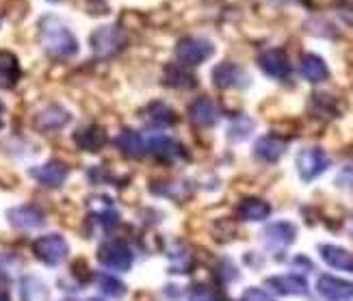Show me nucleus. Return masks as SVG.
Wrapping results in <instances>:
<instances>
[{
    "label": "nucleus",
    "instance_id": "f257e3e1",
    "mask_svg": "<svg viewBox=\"0 0 353 301\" xmlns=\"http://www.w3.org/2000/svg\"><path fill=\"white\" fill-rule=\"evenodd\" d=\"M39 37L46 52H50L52 56H72L79 52V41L70 28L54 16H46L39 22Z\"/></svg>",
    "mask_w": 353,
    "mask_h": 301
},
{
    "label": "nucleus",
    "instance_id": "f03ea898",
    "mask_svg": "<svg viewBox=\"0 0 353 301\" xmlns=\"http://www.w3.org/2000/svg\"><path fill=\"white\" fill-rule=\"evenodd\" d=\"M214 52V46L206 37H184L180 39L176 54L184 65H199Z\"/></svg>",
    "mask_w": 353,
    "mask_h": 301
},
{
    "label": "nucleus",
    "instance_id": "7ed1b4c3",
    "mask_svg": "<svg viewBox=\"0 0 353 301\" xmlns=\"http://www.w3.org/2000/svg\"><path fill=\"white\" fill-rule=\"evenodd\" d=\"M327 167H330V156L319 147H305L297 156V169L305 183L319 178Z\"/></svg>",
    "mask_w": 353,
    "mask_h": 301
},
{
    "label": "nucleus",
    "instance_id": "20e7f679",
    "mask_svg": "<svg viewBox=\"0 0 353 301\" xmlns=\"http://www.w3.org/2000/svg\"><path fill=\"white\" fill-rule=\"evenodd\" d=\"M91 46L98 56H111L126 46V35L117 26H102L91 37Z\"/></svg>",
    "mask_w": 353,
    "mask_h": 301
},
{
    "label": "nucleus",
    "instance_id": "39448f33",
    "mask_svg": "<svg viewBox=\"0 0 353 301\" xmlns=\"http://www.w3.org/2000/svg\"><path fill=\"white\" fill-rule=\"evenodd\" d=\"M33 247H35L37 258L50 267L63 262V258L68 256V243H65V238L59 234H48V236L37 238Z\"/></svg>",
    "mask_w": 353,
    "mask_h": 301
},
{
    "label": "nucleus",
    "instance_id": "423d86ee",
    "mask_svg": "<svg viewBox=\"0 0 353 301\" xmlns=\"http://www.w3.org/2000/svg\"><path fill=\"white\" fill-rule=\"evenodd\" d=\"M98 260L104 267L126 271L132 264V251L121 240H106V243L98 247Z\"/></svg>",
    "mask_w": 353,
    "mask_h": 301
},
{
    "label": "nucleus",
    "instance_id": "0eeeda50",
    "mask_svg": "<svg viewBox=\"0 0 353 301\" xmlns=\"http://www.w3.org/2000/svg\"><path fill=\"white\" fill-rule=\"evenodd\" d=\"M316 291L321 297H325L330 301H349L353 299V282L334 276H321L316 282Z\"/></svg>",
    "mask_w": 353,
    "mask_h": 301
},
{
    "label": "nucleus",
    "instance_id": "6e6552de",
    "mask_svg": "<svg viewBox=\"0 0 353 301\" xmlns=\"http://www.w3.org/2000/svg\"><path fill=\"white\" fill-rule=\"evenodd\" d=\"M258 65L263 68L265 74H269L271 79H278V81H284L288 79L290 74V61L284 50H265L263 54L258 56Z\"/></svg>",
    "mask_w": 353,
    "mask_h": 301
},
{
    "label": "nucleus",
    "instance_id": "1a4fd4ad",
    "mask_svg": "<svg viewBox=\"0 0 353 301\" xmlns=\"http://www.w3.org/2000/svg\"><path fill=\"white\" fill-rule=\"evenodd\" d=\"M297 236V230L293 223L288 221H278L271 223L269 228H265L263 232V240L269 249H284L286 245H290Z\"/></svg>",
    "mask_w": 353,
    "mask_h": 301
},
{
    "label": "nucleus",
    "instance_id": "9d476101",
    "mask_svg": "<svg viewBox=\"0 0 353 301\" xmlns=\"http://www.w3.org/2000/svg\"><path fill=\"white\" fill-rule=\"evenodd\" d=\"M212 83L219 89H234V87H245L250 83V79L239 65L225 61L212 70Z\"/></svg>",
    "mask_w": 353,
    "mask_h": 301
},
{
    "label": "nucleus",
    "instance_id": "9b49d317",
    "mask_svg": "<svg viewBox=\"0 0 353 301\" xmlns=\"http://www.w3.org/2000/svg\"><path fill=\"white\" fill-rule=\"evenodd\" d=\"M30 176H33L39 185L57 189V187H61V185L65 183L68 167H65V165L57 163V160H52V163L41 165V167H33V169H30Z\"/></svg>",
    "mask_w": 353,
    "mask_h": 301
},
{
    "label": "nucleus",
    "instance_id": "f8f14e48",
    "mask_svg": "<svg viewBox=\"0 0 353 301\" xmlns=\"http://www.w3.org/2000/svg\"><path fill=\"white\" fill-rule=\"evenodd\" d=\"M7 219L13 228H20V230H33L43 225V215L39 213L37 208L33 206H15L7 213Z\"/></svg>",
    "mask_w": 353,
    "mask_h": 301
},
{
    "label": "nucleus",
    "instance_id": "ddd939ff",
    "mask_svg": "<svg viewBox=\"0 0 353 301\" xmlns=\"http://www.w3.org/2000/svg\"><path fill=\"white\" fill-rule=\"evenodd\" d=\"M145 149L150 154H154L157 158H163V160H176L180 156H184V149L178 141L170 139V137H154L150 139Z\"/></svg>",
    "mask_w": 353,
    "mask_h": 301
},
{
    "label": "nucleus",
    "instance_id": "4468645a",
    "mask_svg": "<svg viewBox=\"0 0 353 301\" xmlns=\"http://www.w3.org/2000/svg\"><path fill=\"white\" fill-rule=\"evenodd\" d=\"M189 115H191V122L195 126H204V128L206 126H212L214 122H217V117H219L217 107H214V102L210 98H197L191 104Z\"/></svg>",
    "mask_w": 353,
    "mask_h": 301
},
{
    "label": "nucleus",
    "instance_id": "2eb2a0df",
    "mask_svg": "<svg viewBox=\"0 0 353 301\" xmlns=\"http://www.w3.org/2000/svg\"><path fill=\"white\" fill-rule=\"evenodd\" d=\"M267 284L280 295H305L308 293V284H305V280L299 276H273L267 280Z\"/></svg>",
    "mask_w": 353,
    "mask_h": 301
},
{
    "label": "nucleus",
    "instance_id": "dca6fc26",
    "mask_svg": "<svg viewBox=\"0 0 353 301\" xmlns=\"http://www.w3.org/2000/svg\"><path fill=\"white\" fill-rule=\"evenodd\" d=\"M284 152H286V141H282L278 137H271V134L269 137L258 139L254 145V156L260 160H267V163L278 160Z\"/></svg>",
    "mask_w": 353,
    "mask_h": 301
},
{
    "label": "nucleus",
    "instance_id": "f3484780",
    "mask_svg": "<svg viewBox=\"0 0 353 301\" xmlns=\"http://www.w3.org/2000/svg\"><path fill=\"white\" fill-rule=\"evenodd\" d=\"M299 70H301V76L310 83H323L330 76V70H327L325 61L316 54H305L301 59Z\"/></svg>",
    "mask_w": 353,
    "mask_h": 301
},
{
    "label": "nucleus",
    "instance_id": "a211bd4d",
    "mask_svg": "<svg viewBox=\"0 0 353 301\" xmlns=\"http://www.w3.org/2000/svg\"><path fill=\"white\" fill-rule=\"evenodd\" d=\"M68 122H70V113L61 107H48L35 117V126L39 130H59V128H63Z\"/></svg>",
    "mask_w": 353,
    "mask_h": 301
},
{
    "label": "nucleus",
    "instance_id": "6ab92c4d",
    "mask_svg": "<svg viewBox=\"0 0 353 301\" xmlns=\"http://www.w3.org/2000/svg\"><path fill=\"white\" fill-rule=\"evenodd\" d=\"M321 258H323L330 267L334 269H341V271H351L353 273V253H349L343 247H336V245H321Z\"/></svg>",
    "mask_w": 353,
    "mask_h": 301
},
{
    "label": "nucleus",
    "instance_id": "aec40b11",
    "mask_svg": "<svg viewBox=\"0 0 353 301\" xmlns=\"http://www.w3.org/2000/svg\"><path fill=\"white\" fill-rule=\"evenodd\" d=\"M20 79V63L11 52L0 50V89H11Z\"/></svg>",
    "mask_w": 353,
    "mask_h": 301
},
{
    "label": "nucleus",
    "instance_id": "412c9836",
    "mask_svg": "<svg viewBox=\"0 0 353 301\" xmlns=\"http://www.w3.org/2000/svg\"><path fill=\"white\" fill-rule=\"evenodd\" d=\"M269 213H271V206L265 200H258V198H248L239 206V217L245 221H263L269 217Z\"/></svg>",
    "mask_w": 353,
    "mask_h": 301
},
{
    "label": "nucleus",
    "instance_id": "4be33fe9",
    "mask_svg": "<svg viewBox=\"0 0 353 301\" xmlns=\"http://www.w3.org/2000/svg\"><path fill=\"white\" fill-rule=\"evenodd\" d=\"M76 143H79L83 149H89V152H98V149L106 143V134L98 126H87L76 132Z\"/></svg>",
    "mask_w": 353,
    "mask_h": 301
},
{
    "label": "nucleus",
    "instance_id": "5701e85b",
    "mask_svg": "<svg viewBox=\"0 0 353 301\" xmlns=\"http://www.w3.org/2000/svg\"><path fill=\"white\" fill-rule=\"evenodd\" d=\"M117 147L126 156H132V158H141L145 154L143 139L137 132H132V130H124V132L119 134V137H117Z\"/></svg>",
    "mask_w": 353,
    "mask_h": 301
},
{
    "label": "nucleus",
    "instance_id": "b1692460",
    "mask_svg": "<svg viewBox=\"0 0 353 301\" xmlns=\"http://www.w3.org/2000/svg\"><path fill=\"white\" fill-rule=\"evenodd\" d=\"M148 119H150V124H154V126H172L176 122V115L174 111L167 107V104L163 102H154V104H150L148 111H145Z\"/></svg>",
    "mask_w": 353,
    "mask_h": 301
},
{
    "label": "nucleus",
    "instance_id": "393cba45",
    "mask_svg": "<svg viewBox=\"0 0 353 301\" xmlns=\"http://www.w3.org/2000/svg\"><path fill=\"white\" fill-rule=\"evenodd\" d=\"M165 83L176 87V89H191V87H195L193 74H189L187 70H182V68H176V65H170V68L165 70Z\"/></svg>",
    "mask_w": 353,
    "mask_h": 301
},
{
    "label": "nucleus",
    "instance_id": "a878e982",
    "mask_svg": "<svg viewBox=\"0 0 353 301\" xmlns=\"http://www.w3.org/2000/svg\"><path fill=\"white\" fill-rule=\"evenodd\" d=\"M22 297L26 301H43L48 297V291H46V286L35 280V278H24L22 282Z\"/></svg>",
    "mask_w": 353,
    "mask_h": 301
},
{
    "label": "nucleus",
    "instance_id": "bb28decb",
    "mask_svg": "<svg viewBox=\"0 0 353 301\" xmlns=\"http://www.w3.org/2000/svg\"><path fill=\"white\" fill-rule=\"evenodd\" d=\"M98 286H100V291L106 293L109 297H121L126 293L124 282L113 278V276H98Z\"/></svg>",
    "mask_w": 353,
    "mask_h": 301
},
{
    "label": "nucleus",
    "instance_id": "cd10ccee",
    "mask_svg": "<svg viewBox=\"0 0 353 301\" xmlns=\"http://www.w3.org/2000/svg\"><path fill=\"white\" fill-rule=\"evenodd\" d=\"M191 301H217L212 291H208L206 286H195L191 291Z\"/></svg>",
    "mask_w": 353,
    "mask_h": 301
},
{
    "label": "nucleus",
    "instance_id": "c85d7f7f",
    "mask_svg": "<svg viewBox=\"0 0 353 301\" xmlns=\"http://www.w3.org/2000/svg\"><path fill=\"white\" fill-rule=\"evenodd\" d=\"M336 185L345 187V189H353V165H349V167H345L339 174V178H336Z\"/></svg>",
    "mask_w": 353,
    "mask_h": 301
},
{
    "label": "nucleus",
    "instance_id": "c756f323",
    "mask_svg": "<svg viewBox=\"0 0 353 301\" xmlns=\"http://www.w3.org/2000/svg\"><path fill=\"white\" fill-rule=\"evenodd\" d=\"M241 301H273L265 291H260V289H248L243 293V299Z\"/></svg>",
    "mask_w": 353,
    "mask_h": 301
},
{
    "label": "nucleus",
    "instance_id": "7c9ffc66",
    "mask_svg": "<svg viewBox=\"0 0 353 301\" xmlns=\"http://www.w3.org/2000/svg\"><path fill=\"white\" fill-rule=\"evenodd\" d=\"M0 301H7V284H5V280H0Z\"/></svg>",
    "mask_w": 353,
    "mask_h": 301
},
{
    "label": "nucleus",
    "instance_id": "2f4dec72",
    "mask_svg": "<svg viewBox=\"0 0 353 301\" xmlns=\"http://www.w3.org/2000/svg\"><path fill=\"white\" fill-rule=\"evenodd\" d=\"M3 115H5V107H3V102H0V128H3Z\"/></svg>",
    "mask_w": 353,
    "mask_h": 301
},
{
    "label": "nucleus",
    "instance_id": "473e14b6",
    "mask_svg": "<svg viewBox=\"0 0 353 301\" xmlns=\"http://www.w3.org/2000/svg\"><path fill=\"white\" fill-rule=\"evenodd\" d=\"M63 301H79V299H63ZM87 301H96V299H87Z\"/></svg>",
    "mask_w": 353,
    "mask_h": 301
},
{
    "label": "nucleus",
    "instance_id": "72a5a7b5",
    "mask_svg": "<svg viewBox=\"0 0 353 301\" xmlns=\"http://www.w3.org/2000/svg\"><path fill=\"white\" fill-rule=\"evenodd\" d=\"M50 3H57V0H50Z\"/></svg>",
    "mask_w": 353,
    "mask_h": 301
}]
</instances>
